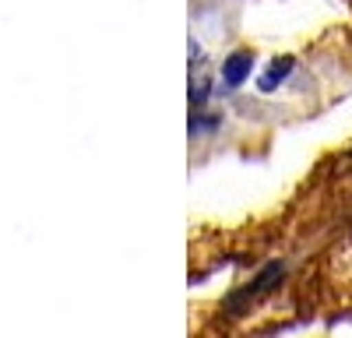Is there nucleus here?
Returning a JSON list of instances; mask_svg holds the SVG:
<instances>
[{
    "mask_svg": "<svg viewBox=\"0 0 352 338\" xmlns=\"http://www.w3.org/2000/svg\"><path fill=\"white\" fill-rule=\"evenodd\" d=\"M250 71H254V53L250 49H236L222 60V81L229 84V89H240V84L250 78Z\"/></svg>",
    "mask_w": 352,
    "mask_h": 338,
    "instance_id": "nucleus-1",
    "label": "nucleus"
},
{
    "mask_svg": "<svg viewBox=\"0 0 352 338\" xmlns=\"http://www.w3.org/2000/svg\"><path fill=\"white\" fill-rule=\"evenodd\" d=\"M292 67H296V64H292V56H278V60H272L268 71L261 74V92H275L278 84L292 74Z\"/></svg>",
    "mask_w": 352,
    "mask_h": 338,
    "instance_id": "nucleus-2",
    "label": "nucleus"
},
{
    "mask_svg": "<svg viewBox=\"0 0 352 338\" xmlns=\"http://www.w3.org/2000/svg\"><path fill=\"white\" fill-rule=\"evenodd\" d=\"M204 95H208V81H204V78H197V81H194V102H201Z\"/></svg>",
    "mask_w": 352,
    "mask_h": 338,
    "instance_id": "nucleus-3",
    "label": "nucleus"
}]
</instances>
